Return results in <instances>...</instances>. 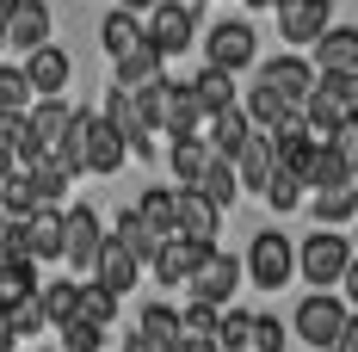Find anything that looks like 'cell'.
<instances>
[{
    "mask_svg": "<svg viewBox=\"0 0 358 352\" xmlns=\"http://www.w3.org/2000/svg\"><path fill=\"white\" fill-rule=\"evenodd\" d=\"M334 352H358V316L346 321V334H340V346H334Z\"/></svg>",
    "mask_w": 358,
    "mask_h": 352,
    "instance_id": "obj_49",
    "label": "cell"
},
{
    "mask_svg": "<svg viewBox=\"0 0 358 352\" xmlns=\"http://www.w3.org/2000/svg\"><path fill=\"white\" fill-rule=\"evenodd\" d=\"M352 130H358V118H352Z\"/></svg>",
    "mask_w": 358,
    "mask_h": 352,
    "instance_id": "obj_54",
    "label": "cell"
},
{
    "mask_svg": "<svg viewBox=\"0 0 358 352\" xmlns=\"http://www.w3.org/2000/svg\"><path fill=\"white\" fill-rule=\"evenodd\" d=\"M25 74H31V93H37V99H62V93H69V80H74V62H69V50L43 43V50L25 56Z\"/></svg>",
    "mask_w": 358,
    "mask_h": 352,
    "instance_id": "obj_15",
    "label": "cell"
},
{
    "mask_svg": "<svg viewBox=\"0 0 358 352\" xmlns=\"http://www.w3.org/2000/svg\"><path fill=\"white\" fill-rule=\"evenodd\" d=\"M285 321L278 316H253V334H248V352H285Z\"/></svg>",
    "mask_w": 358,
    "mask_h": 352,
    "instance_id": "obj_42",
    "label": "cell"
},
{
    "mask_svg": "<svg viewBox=\"0 0 358 352\" xmlns=\"http://www.w3.org/2000/svg\"><path fill=\"white\" fill-rule=\"evenodd\" d=\"M143 37H148V19H143V13H130V6H111L106 19H99V43H106L111 62H117V56H130Z\"/></svg>",
    "mask_w": 358,
    "mask_h": 352,
    "instance_id": "obj_20",
    "label": "cell"
},
{
    "mask_svg": "<svg viewBox=\"0 0 358 352\" xmlns=\"http://www.w3.org/2000/svg\"><path fill=\"white\" fill-rule=\"evenodd\" d=\"M352 260H358V241H352V235H340V229H315V235L296 241V279H309L315 290H334V284H346Z\"/></svg>",
    "mask_w": 358,
    "mask_h": 352,
    "instance_id": "obj_1",
    "label": "cell"
},
{
    "mask_svg": "<svg viewBox=\"0 0 358 352\" xmlns=\"http://www.w3.org/2000/svg\"><path fill=\"white\" fill-rule=\"evenodd\" d=\"M210 247H216V241H192V235H167L148 272H155L161 284H192V272H198V266L210 260Z\"/></svg>",
    "mask_w": 358,
    "mask_h": 352,
    "instance_id": "obj_11",
    "label": "cell"
},
{
    "mask_svg": "<svg viewBox=\"0 0 358 352\" xmlns=\"http://www.w3.org/2000/svg\"><path fill=\"white\" fill-rule=\"evenodd\" d=\"M69 124H74V106H62V99H37V106H31L25 167H31V161H43V155H56V148H62V136H69Z\"/></svg>",
    "mask_w": 358,
    "mask_h": 352,
    "instance_id": "obj_12",
    "label": "cell"
},
{
    "mask_svg": "<svg viewBox=\"0 0 358 352\" xmlns=\"http://www.w3.org/2000/svg\"><path fill=\"white\" fill-rule=\"evenodd\" d=\"M235 174H241V185H248V192H259V198H266V185H272V174H278V142L266 136V130H253L248 148L235 155Z\"/></svg>",
    "mask_w": 358,
    "mask_h": 352,
    "instance_id": "obj_18",
    "label": "cell"
},
{
    "mask_svg": "<svg viewBox=\"0 0 358 352\" xmlns=\"http://www.w3.org/2000/svg\"><path fill=\"white\" fill-rule=\"evenodd\" d=\"M192 31H198V13H192V0H161L155 13H148V43L173 62L192 50Z\"/></svg>",
    "mask_w": 358,
    "mask_h": 352,
    "instance_id": "obj_6",
    "label": "cell"
},
{
    "mask_svg": "<svg viewBox=\"0 0 358 352\" xmlns=\"http://www.w3.org/2000/svg\"><path fill=\"white\" fill-rule=\"evenodd\" d=\"M315 223H322V229L358 223V185H327V192H315Z\"/></svg>",
    "mask_w": 358,
    "mask_h": 352,
    "instance_id": "obj_30",
    "label": "cell"
},
{
    "mask_svg": "<svg viewBox=\"0 0 358 352\" xmlns=\"http://www.w3.org/2000/svg\"><path fill=\"white\" fill-rule=\"evenodd\" d=\"M259 80H266V87H278L290 106H309V93L322 87V69H315V62H303V56H272V62L259 69Z\"/></svg>",
    "mask_w": 358,
    "mask_h": 352,
    "instance_id": "obj_13",
    "label": "cell"
},
{
    "mask_svg": "<svg viewBox=\"0 0 358 352\" xmlns=\"http://www.w3.org/2000/svg\"><path fill=\"white\" fill-rule=\"evenodd\" d=\"M248 279L259 284V290H285L290 279H296V247H290L285 229H259L248 247Z\"/></svg>",
    "mask_w": 358,
    "mask_h": 352,
    "instance_id": "obj_4",
    "label": "cell"
},
{
    "mask_svg": "<svg viewBox=\"0 0 358 352\" xmlns=\"http://www.w3.org/2000/svg\"><path fill=\"white\" fill-rule=\"evenodd\" d=\"M315 69L322 74H352L358 69V25H334L315 43Z\"/></svg>",
    "mask_w": 358,
    "mask_h": 352,
    "instance_id": "obj_24",
    "label": "cell"
},
{
    "mask_svg": "<svg viewBox=\"0 0 358 352\" xmlns=\"http://www.w3.org/2000/svg\"><path fill=\"white\" fill-rule=\"evenodd\" d=\"M43 328H50L43 297H31V303H19V309H13V334H19V340H25V334H43Z\"/></svg>",
    "mask_w": 358,
    "mask_h": 352,
    "instance_id": "obj_45",
    "label": "cell"
},
{
    "mask_svg": "<svg viewBox=\"0 0 358 352\" xmlns=\"http://www.w3.org/2000/svg\"><path fill=\"white\" fill-rule=\"evenodd\" d=\"M303 185H315V192H327V185H358L352 142H322V136H315L309 161H303Z\"/></svg>",
    "mask_w": 358,
    "mask_h": 352,
    "instance_id": "obj_9",
    "label": "cell"
},
{
    "mask_svg": "<svg viewBox=\"0 0 358 352\" xmlns=\"http://www.w3.org/2000/svg\"><path fill=\"white\" fill-rule=\"evenodd\" d=\"M37 93H31V74L25 62H0V111H31Z\"/></svg>",
    "mask_w": 358,
    "mask_h": 352,
    "instance_id": "obj_38",
    "label": "cell"
},
{
    "mask_svg": "<svg viewBox=\"0 0 358 352\" xmlns=\"http://www.w3.org/2000/svg\"><path fill=\"white\" fill-rule=\"evenodd\" d=\"M241 279H248V266H241L235 253L210 247V260L192 272V284H185V290H192L198 303H216V309H229V303H235V290H241Z\"/></svg>",
    "mask_w": 358,
    "mask_h": 352,
    "instance_id": "obj_5",
    "label": "cell"
},
{
    "mask_svg": "<svg viewBox=\"0 0 358 352\" xmlns=\"http://www.w3.org/2000/svg\"><path fill=\"white\" fill-rule=\"evenodd\" d=\"M37 290V266H19V260H0V316H13L19 303H31Z\"/></svg>",
    "mask_w": 358,
    "mask_h": 352,
    "instance_id": "obj_29",
    "label": "cell"
},
{
    "mask_svg": "<svg viewBox=\"0 0 358 352\" xmlns=\"http://www.w3.org/2000/svg\"><path fill=\"white\" fill-rule=\"evenodd\" d=\"M210 161H216L210 136H185V142H173V155H167V167H173V179H179V185H198Z\"/></svg>",
    "mask_w": 358,
    "mask_h": 352,
    "instance_id": "obj_27",
    "label": "cell"
},
{
    "mask_svg": "<svg viewBox=\"0 0 358 352\" xmlns=\"http://www.w3.org/2000/svg\"><path fill=\"white\" fill-rule=\"evenodd\" d=\"M290 111H296V106H290V99H285V93H278V87H266V80H259V87H253V93H248V118H253V124H259V130H266V136H272V130L285 124Z\"/></svg>",
    "mask_w": 358,
    "mask_h": 352,
    "instance_id": "obj_35",
    "label": "cell"
},
{
    "mask_svg": "<svg viewBox=\"0 0 358 352\" xmlns=\"http://www.w3.org/2000/svg\"><path fill=\"white\" fill-rule=\"evenodd\" d=\"M179 321H185V334H216V328H222V309H216V303H198V297H192V303L179 309Z\"/></svg>",
    "mask_w": 358,
    "mask_h": 352,
    "instance_id": "obj_44",
    "label": "cell"
},
{
    "mask_svg": "<svg viewBox=\"0 0 358 352\" xmlns=\"http://www.w3.org/2000/svg\"><path fill=\"white\" fill-rule=\"evenodd\" d=\"M198 192L210 198L216 211H229V204H235V198H241L248 185H241V174H235V161H222V155H216L210 167H204V179H198Z\"/></svg>",
    "mask_w": 358,
    "mask_h": 352,
    "instance_id": "obj_31",
    "label": "cell"
},
{
    "mask_svg": "<svg viewBox=\"0 0 358 352\" xmlns=\"http://www.w3.org/2000/svg\"><path fill=\"white\" fill-rule=\"evenodd\" d=\"M136 211H143V223L167 241V235H179V192H167V185H148L143 198H136Z\"/></svg>",
    "mask_w": 358,
    "mask_h": 352,
    "instance_id": "obj_28",
    "label": "cell"
},
{
    "mask_svg": "<svg viewBox=\"0 0 358 352\" xmlns=\"http://www.w3.org/2000/svg\"><path fill=\"white\" fill-rule=\"evenodd\" d=\"M173 192H179V235H192V241H216L222 211H216L198 185H173Z\"/></svg>",
    "mask_w": 358,
    "mask_h": 352,
    "instance_id": "obj_19",
    "label": "cell"
},
{
    "mask_svg": "<svg viewBox=\"0 0 358 352\" xmlns=\"http://www.w3.org/2000/svg\"><path fill=\"white\" fill-rule=\"evenodd\" d=\"M6 223H13V216H6V211H0V241H6Z\"/></svg>",
    "mask_w": 358,
    "mask_h": 352,
    "instance_id": "obj_52",
    "label": "cell"
},
{
    "mask_svg": "<svg viewBox=\"0 0 358 352\" xmlns=\"http://www.w3.org/2000/svg\"><path fill=\"white\" fill-rule=\"evenodd\" d=\"M43 43H50V0H19V13H13V25H6V50L25 62Z\"/></svg>",
    "mask_w": 358,
    "mask_h": 352,
    "instance_id": "obj_16",
    "label": "cell"
},
{
    "mask_svg": "<svg viewBox=\"0 0 358 352\" xmlns=\"http://www.w3.org/2000/svg\"><path fill=\"white\" fill-rule=\"evenodd\" d=\"M25 142H31V111H0V179L25 167Z\"/></svg>",
    "mask_w": 358,
    "mask_h": 352,
    "instance_id": "obj_26",
    "label": "cell"
},
{
    "mask_svg": "<svg viewBox=\"0 0 358 352\" xmlns=\"http://www.w3.org/2000/svg\"><path fill=\"white\" fill-rule=\"evenodd\" d=\"M25 174L37 179V192H43V204H62V192H69V167H62V161H56V155H43V161H31V167H25Z\"/></svg>",
    "mask_w": 358,
    "mask_h": 352,
    "instance_id": "obj_39",
    "label": "cell"
},
{
    "mask_svg": "<svg viewBox=\"0 0 358 352\" xmlns=\"http://www.w3.org/2000/svg\"><path fill=\"white\" fill-rule=\"evenodd\" d=\"M192 93H198V106L210 111H229V106H241V93H235V74L229 69H216V62H204V69L192 74Z\"/></svg>",
    "mask_w": 358,
    "mask_h": 352,
    "instance_id": "obj_25",
    "label": "cell"
},
{
    "mask_svg": "<svg viewBox=\"0 0 358 352\" xmlns=\"http://www.w3.org/2000/svg\"><path fill=\"white\" fill-rule=\"evenodd\" d=\"M99 346H106V328H93V321H80V316L62 328V352H99Z\"/></svg>",
    "mask_w": 358,
    "mask_h": 352,
    "instance_id": "obj_43",
    "label": "cell"
},
{
    "mask_svg": "<svg viewBox=\"0 0 358 352\" xmlns=\"http://www.w3.org/2000/svg\"><path fill=\"white\" fill-rule=\"evenodd\" d=\"M346 303L358 309V260H352V272H346Z\"/></svg>",
    "mask_w": 358,
    "mask_h": 352,
    "instance_id": "obj_50",
    "label": "cell"
},
{
    "mask_svg": "<svg viewBox=\"0 0 358 352\" xmlns=\"http://www.w3.org/2000/svg\"><path fill=\"white\" fill-rule=\"evenodd\" d=\"M192 6H198V0H192Z\"/></svg>",
    "mask_w": 358,
    "mask_h": 352,
    "instance_id": "obj_55",
    "label": "cell"
},
{
    "mask_svg": "<svg viewBox=\"0 0 358 352\" xmlns=\"http://www.w3.org/2000/svg\"><path fill=\"white\" fill-rule=\"evenodd\" d=\"M346 321H352V309H346L334 290H309V297L296 303V340L315 346V352H334L340 334H346Z\"/></svg>",
    "mask_w": 358,
    "mask_h": 352,
    "instance_id": "obj_2",
    "label": "cell"
},
{
    "mask_svg": "<svg viewBox=\"0 0 358 352\" xmlns=\"http://www.w3.org/2000/svg\"><path fill=\"white\" fill-rule=\"evenodd\" d=\"M111 229L99 223L93 204H69V247H62V266L74 279H99V253H106Z\"/></svg>",
    "mask_w": 358,
    "mask_h": 352,
    "instance_id": "obj_3",
    "label": "cell"
},
{
    "mask_svg": "<svg viewBox=\"0 0 358 352\" xmlns=\"http://www.w3.org/2000/svg\"><path fill=\"white\" fill-rule=\"evenodd\" d=\"M327 31H334V0H285V6H278V37L296 43V50H303V43L315 50Z\"/></svg>",
    "mask_w": 358,
    "mask_h": 352,
    "instance_id": "obj_7",
    "label": "cell"
},
{
    "mask_svg": "<svg viewBox=\"0 0 358 352\" xmlns=\"http://www.w3.org/2000/svg\"><path fill=\"white\" fill-rule=\"evenodd\" d=\"M143 272H148V266H143V260H136V253H130L124 241H117V235H111L106 253H99V284H106V290H117V297H130Z\"/></svg>",
    "mask_w": 358,
    "mask_h": 352,
    "instance_id": "obj_22",
    "label": "cell"
},
{
    "mask_svg": "<svg viewBox=\"0 0 358 352\" xmlns=\"http://www.w3.org/2000/svg\"><path fill=\"white\" fill-rule=\"evenodd\" d=\"M248 334H253V309H222V328H216L222 352H248Z\"/></svg>",
    "mask_w": 358,
    "mask_h": 352,
    "instance_id": "obj_41",
    "label": "cell"
},
{
    "mask_svg": "<svg viewBox=\"0 0 358 352\" xmlns=\"http://www.w3.org/2000/svg\"><path fill=\"white\" fill-rule=\"evenodd\" d=\"M25 235H31L37 266H43V260H62V247H69V211H62V204H37V211L25 216Z\"/></svg>",
    "mask_w": 358,
    "mask_h": 352,
    "instance_id": "obj_17",
    "label": "cell"
},
{
    "mask_svg": "<svg viewBox=\"0 0 358 352\" xmlns=\"http://www.w3.org/2000/svg\"><path fill=\"white\" fill-rule=\"evenodd\" d=\"M253 25L248 19H222V25H210V37H204V62H216V69H229V74H241L253 62Z\"/></svg>",
    "mask_w": 358,
    "mask_h": 352,
    "instance_id": "obj_8",
    "label": "cell"
},
{
    "mask_svg": "<svg viewBox=\"0 0 358 352\" xmlns=\"http://www.w3.org/2000/svg\"><path fill=\"white\" fill-rule=\"evenodd\" d=\"M106 118L124 130V142H130V155H155V130H148V118H143V106H136V93L130 87H111L106 93Z\"/></svg>",
    "mask_w": 358,
    "mask_h": 352,
    "instance_id": "obj_14",
    "label": "cell"
},
{
    "mask_svg": "<svg viewBox=\"0 0 358 352\" xmlns=\"http://www.w3.org/2000/svg\"><path fill=\"white\" fill-rule=\"evenodd\" d=\"M303 192H309V185H303V174H290L285 161H278V174H272V185H266V204L285 216V211H296V204H303Z\"/></svg>",
    "mask_w": 358,
    "mask_h": 352,
    "instance_id": "obj_40",
    "label": "cell"
},
{
    "mask_svg": "<svg viewBox=\"0 0 358 352\" xmlns=\"http://www.w3.org/2000/svg\"><path fill=\"white\" fill-rule=\"evenodd\" d=\"M352 241H358V223H352Z\"/></svg>",
    "mask_w": 358,
    "mask_h": 352,
    "instance_id": "obj_53",
    "label": "cell"
},
{
    "mask_svg": "<svg viewBox=\"0 0 358 352\" xmlns=\"http://www.w3.org/2000/svg\"><path fill=\"white\" fill-rule=\"evenodd\" d=\"M124 352H167V346H155L143 328H130V334H124Z\"/></svg>",
    "mask_w": 358,
    "mask_h": 352,
    "instance_id": "obj_47",
    "label": "cell"
},
{
    "mask_svg": "<svg viewBox=\"0 0 358 352\" xmlns=\"http://www.w3.org/2000/svg\"><path fill=\"white\" fill-rule=\"evenodd\" d=\"M253 130H259V124L248 118V106H229V111H216V118H210V130H204V136H210V148L222 155V161H235V155L248 148Z\"/></svg>",
    "mask_w": 358,
    "mask_h": 352,
    "instance_id": "obj_21",
    "label": "cell"
},
{
    "mask_svg": "<svg viewBox=\"0 0 358 352\" xmlns=\"http://www.w3.org/2000/svg\"><path fill=\"white\" fill-rule=\"evenodd\" d=\"M136 328H143L155 346L179 352V340H185V321H179V309H167V303H148L143 316H136Z\"/></svg>",
    "mask_w": 358,
    "mask_h": 352,
    "instance_id": "obj_33",
    "label": "cell"
},
{
    "mask_svg": "<svg viewBox=\"0 0 358 352\" xmlns=\"http://www.w3.org/2000/svg\"><path fill=\"white\" fill-rule=\"evenodd\" d=\"M13 13H19V0H0V50H6V25H13Z\"/></svg>",
    "mask_w": 358,
    "mask_h": 352,
    "instance_id": "obj_48",
    "label": "cell"
},
{
    "mask_svg": "<svg viewBox=\"0 0 358 352\" xmlns=\"http://www.w3.org/2000/svg\"><path fill=\"white\" fill-rule=\"evenodd\" d=\"M179 352H222V340H216V334H185Z\"/></svg>",
    "mask_w": 358,
    "mask_h": 352,
    "instance_id": "obj_46",
    "label": "cell"
},
{
    "mask_svg": "<svg viewBox=\"0 0 358 352\" xmlns=\"http://www.w3.org/2000/svg\"><path fill=\"white\" fill-rule=\"evenodd\" d=\"M117 290H106L99 279H80V321H93V328H106L111 334V321H117Z\"/></svg>",
    "mask_w": 358,
    "mask_h": 352,
    "instance_id": "obj_37",
    "label": "cell"
},
{
    "mask_svg": "<svg viewBox=\"0 0 358 352\" xmlns=\"http://www.w3.org/2000/svg\"><path fill=\"white\" fill-rule=\"evenodd\" d=\"M37 297H43V316H50V328H56V334L80 316V279H56V284H43Z\"/></svg>",
    "mask_w": 358,
    "mask_h": 352,
    "instance_id": "obj_32",
    "label": "cell"
},
{
    "mask_svg": "<svg viewBox=\"0 0 358 352\" xmlns=\"http://www.w3.org/2000/svg\"><path fill=\"white\" fill-rule=\"evenodd\" d=\"M161 69H167V56H161V50L143 37L130 56H117V74H111V87H130V93H143L148 80H161Z\"/></svg>",
    "mask_w": 358,
    "mask_h": 352,
    "instance_id": "obj_23",
    "label": "cell"
},
{
    "mask_svg": "<svg viewBox=\"0 0 358 352\" xmlns=\"http://www.w3.org/2000/svg\"><path fill=\"white\" fill-rule=\"evenodd\" d=\"M124 155H130V142H124V130L111 124L106 111H87V174L111 179L117 167H124Z\"/></svg>",
    "mask_w": 358,
    "mask_h": 352,
    "instance_id": "obj_10",
    "label": "cell"
},
{
    "mask_svg": "<svg viewBox=\"0 0 358 352\" xmlns=\"http://www.w3.org/2000/svg\"><path fill=\"white\" fill-rule=\"evenodd\" d=\"M111 235H117V241L130 247V253H136L143 266H155V253H161V235H155V229L143 223V211H124V216H117V229H111Z\"/></svg>",
    "mask_w": 358,
    "mask_h": 352,
    "instance_id": "obj_36",
    "label": "cell"
},
{
    "mask_svg": "<svg viewBox=\"0 0 358 352\" xmlns=\"http://www.w3.org/2000/svg\"><path fill=\"white\" fill-rule=\"evenodd\" d=\"M117 6H130V13H143V19H148V13H155L161 0H117Z\"/></svg>",
    "mask_w": 358,
    "mask_h": 352,
    "instance_id": "obj_51",
    "label": "cell"
},
{
    "mask_svg": "<svg viewBox=\"0 0 358 352\" xmlns=\"http://www.w3.org/2000/svg\"><path fill=\"white\" fill-rule=\"evenodd\" d=\"M37 204H43V192H37V179L25 174V167L0 179V211H6V216H19V223H25V216H31Z\"/></svg>",
    "mask_w": 358,
    "mask_h": 352,
    "instance_id": "obj_34",
    "label": "cell"
}]
</instances>
